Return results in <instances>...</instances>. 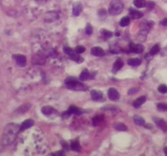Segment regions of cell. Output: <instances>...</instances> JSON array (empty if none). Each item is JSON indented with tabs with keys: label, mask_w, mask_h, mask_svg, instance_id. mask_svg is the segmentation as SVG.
Returning a JSON list of instances; mask_svg holds the SVG:
<instances>
[{
	"label": "cell",
	"mask_w": 167,
	"mask_h": 156,
	"mask_svg": "<svg viewBox=\"0 0 167 156\" xmlns=\"http://www.w3.org/2000/svg\"><path fill=\"white\" fill-rule=\"evenodd\" d=\"M152 56H153V55H152L151 54H150V53H148L147 55H145V58H146V60H150L151 59H152Z\"/></svg>",
	"instance_id": "cell-44"
},
{
	"label": "cell",
	"mask_w": 167,
	"mask_h": 156,
	"mask_svg": "<svg viewBox=\"0 0 167 156\" xmlns=\"http://www.w3.org/2000/svg\"><path fill=\"white\" fill-rule=\"evenodd\" d=\"M42 113L45 116H52V115L57 114V111L53 108L52 107H50V106H45V107H42Z\"/></svg>",
	"instance_id": "cell-12"
},
{
	"label": "cell",
	"mask_w": 167,
	"mask_h": 156,
	"mask_svg": "<svg viewBox=\"0 0 167 156\" xmlns=\"http://www.w3.org/2000/svg\"><path fill=\"white\" fill-rule=\"evenodd\" d=\"M134 122L136 124H138V125H140V126H143L145 124L144 120L143 117L140 116H134Z\"/></svg>",
	"instance_id": "cell-27"
},
{
	"label": "cell",
	"mask_w": 167,
	"mask_h": 156,
	"mask_svg": "<svg viewBox=\"0 0 167 156\" xmlns=\"http://www.w3.org/2000/svg\"><path fill=\"white\" fill-rule=\"evenodd\" d=\"M157 109L160 112H167V104L161 102V103L157 104Z\"/></svg>",
	"instance_id": "cell-33"
},
{
	"label": "cell",
	"mask_w": 167,
	"mask_h": 156,
	"mask_svg": "<svg viewBox=\"0 0 167 156\" xmlns=\"http://www.w3.org/2000/svg\"><path fill=\"white\" fill-rule=\"evenodd\" d=\"M158 91L161 93V94H166L167 93V85L165 84L160 85L159 87H158Z\"/></svg>",
	"instance_id": "cell-34"
},
{
	"label": "cell",
	"mask_w": 167,
	"mask_h": 156,
	"mask_svg": "<svg viewBox=\"0 0 167 156\" xmlns=\"http://www.w3.org/2000/svg\"><path fill=\"white\" fill-rule=\"evenodd\" d=\"M130 19L129 16H125L120 21V25L122 26V27H126V26H127L129 24H130Z\"/></svg>",
	"instance_id": "cell-30"
},
{
	"label": "cell",
	"mask_w": 167,
	"mask_h": 156,
	"mask_svg": "<svg viewBox=\"0 0 167 156\" xmlns=\"http://www.w3.org/2000/svg\"><path fill=\"white\" fill-rule=\"evenodd\" d=\"M146 101V96H140L134 102H133V107L135 108H139Z\"/></svg>",
	"instance_id": "cell-19"
},
{
	"label": "cell",
	"mask_w": 167,
	"mask_h": 156,
	"mask_svg": "<svg viewBox=\"0 0 167 156\" xmlns=\"http://www.w3.org/2000/svg\"><path fill=\"white\" fill-rule=\"evenodd\" d=\"M65 154V152H63V151H60V152H57V153L55 154H52V155H58V156H64Z\"/></svg>",
	"instance_id": "cell-41"
},
{
	"label": "cell",
	"mask_w": 167,
	"mask_h": 156,
	"mask_svg": "<svg viewBox=\"0 0 167 156\" xmlns=\"http://www.w3.org/2000/svg\"><path fill=\"white\" fill-rule=\"evenodd\" d=\"M123 67V62H122V60L121 59H117L116 60V62L114 63V64H113V67H112V72L113 73H116L117 71H119Z\"/></svg>",
	"instance_id": "cell-21"
},
{
	"label": "cell",
	"mask_w": 167,
	"mask_h": 156,
	"mask_svg": "<svg viewBox=\"0 0 167 156\" xmlns=\"http://www.w3.org/2000/svg\"><path fill=\"white\" fill-rule=\"evenodd\" d=\"M98 13H99V16H104L106 15V11L105 9H100Z\"/></svg>",
	"instance_id": "cell-40"
},
{
	"label": "cell",
	"mask_w": 167,
	"mask_h": 156,
	"mask_svg": "<svg viewBox=\"0 0 167 156\" xmlns=\"http://www.w3.org/2000/svg\"><path fill=\"white\" fill-rule=\"evenodd\" d=\"M36 2H37V3H44L47 2V0H35Z\"/></svg>",
	"instance_id": "cell-45"
},
{
	"label": "cell",
	"mask_w": 167,
	"mask_h": 156,
	"mask_svg": "<svg viewBox=\"0 0 167 156\" xmlns=\"http://www.w3.org/2000/svg\"><path fill=\"white\" fill-rule=\"evenodd\" d=\"M161 25L163 26H167V18H165L161 21Z\"/></svg>",
	"instance_id": "cell-42"
},
{
	"label": "cell",
	"mask_w": 167,
	"mask_h": 156,
	"mask_svg": "<svg viewBox=\"0 0 167 156\" xmlns=\"http://www.w3.org/2000/svg\"><path fill=\"white\" fill-rule=\"evenodd\" d=\"M34 121L33 120H26L20 125V131H24L25 129H30L32 126H34Z\"/></svg>",
	"instance_id": "cell-15"
},
{
	"label": "cell",
	"mask_w": 167,
	"mask_h": 156,
	"mask_svg": "<svg viewBox=\"0 0 167 156\" xmlns=\"http://www.w3.org/2000/svg\"><path fill=\"white\" fill-rule=\"evenodd\" d=\"M59 19V13L56 11H50L45 14L44 16V21L47 23L54 22Z\"/></svg>",
	"instance_id": "cell-4"
},
{
	"label": "cell",
	"mask_w": 167,
	"mask_h": 156,
	"mask_svg": "<svg viewBox=\"0 0 167 156\" xmlns=\"http://www.w3.org/2000/svg\"><path fill=\"white\" fill-rule=\"evenodd\" d=\"M67 112L69 113V115L71 114H74V115H82V113H84V111L82 109H80V108H78V107H74V106H71V107L68 109Z\"/></svg>",
	"instance_id": "cell-17"
},
{
	"label": "cell",
	"mask_w": 167,
	"mask_h": 156,
	"mask_svg": "<svg viewBox=\"0 0 167 156\" xmlns=\"http://www.w3.org/2000/svg\"><path fill=\"white\" fill-rule=\"evenodd\" d=\"M86 50V48L83 46H77L76 47V48H75L74 51L75 53H77V54H82V53H83V52Z\"/></svg>",
	"instance_id": "cell-36"
},
{
	"label": "cell",
	"mask_w": 167,
	"mask_h": 156,
	"mask_svg": "<svg viewBox=\"0 0 167 156\" xmlns=\"http://www.w3.org/2000/svg\"><path fill=\"white\" fill-rule=\"evenodd\" d=\"M123 3L121 0H112L110 3L108 8V12L112 16L119 15L123 10Z\"/></svg>",
	"instance_id": "cell-3"
},
{
	"label": "cell",
	"mask_w": 167,
	"mask_h": 156,
	"mask_svg": "<svg viewBox=\"0 0 167 156\" xmlns=\"http://www.w3.org/2000/svg\"><path fill=\"white\" fill-rule=\"evenodd\" d=\"M70 148L72 149L73 151H78L79 152L81 151V146H80L79 141H77V140L73 141L71 144H70Z\"/></svg>",
	"instance_id": "cell-24"
},
{
	"label": "cell",
	"mask_w": 167,
	"mask_h": 156,
	"mask_svg": "<svg viewBox=\"0 0 167 156\" xmlns=\"http://www.w3.org/2000/svg\"><path fill=\"white\" fill-rule=\"evenodd\" d=\"M113 128L117 131H126L127 130V127L123 123H115L113 124Z\"/></svg>",
	"instance_id": "cell-23"
},
{
	"label": "cell",
	"mask_w": 167,
	"mask_h": 156,
	"mask_svg": "<svg viewBox=\"0 0 167 156\" xmlns=\"http://www.w3.org/2000/svg\"><path fill=\"white\" fill-rule=\"evenodd\" d=\"M129 12H130V16L132 18V19H140V18H142L143 16H144L143 12H141L140 11L135 10V9H133V8H130V10H129Z\"/></svg>",
	"instance_id": "cell-16"
},
{
	"label": "cell",
	"mask_w": 167,
	"mask_h": 156,
	"mask_svg": "<svg viewBox=\"0 0 167 156\" xmlns=\"http://www.w3.org/2000/svg\"><path fill=\"white\" fill-rule=\"evenodd\" d=\"M30 107H31V105H30V103H26V104H24V105H22L21 107L18 109V113H20V114H23V113H25V112H26L27 111H29V110L30 109Z\"/></svg>",
	"instance_id": "cell-28"
},
{
	"label": "cell",
	"mask_w": 167,
	"mask_h": 156,
	"mask_svg": "<svg viewBox=\"0 0 167 156\" xmlns=\"http://www.w3.org/2000/svg\"><path fill=\"white\" fill-rule=\"evenodd\" d=\"M13 58L15 60L16 63L20 67H25L26 65V57L23 55H14Z\"/></svg>",
	"instance_id": "cell-11"
},
{
	"label": "cell",
	"mask_w": 167,
	"mask_h": 156,
	"mask_svg": "<svg viewBox=\"0 0 167 156\" xmlns=\"http://www.w3.org/2000/svg\"><path fill=\"white\" fill-rule=\"evenodd\" d=\"M152 23L147 21V20H144L143 22H141L140 24V31H139V33H138L137 39L140 41V42H144L146 39L147 37V35L148 33L150 30V28H151V25Z\"/></svg>",
	"instance_id": "cell-2"
},
{
	"label": "cell",
	"mask_w": 167,
	"mask_h": 156,
	"mask_svg": "<svg viewBox=\"0 0 167 156\" xmlns=\"http://www.w3.org/2000/svg\"><path fill=\"white\" fill-rule=\"evenodd\" d=\"M82 10V5L80 2H77L73 5V14L75 16H78Z\"/></svg>",
	"instance_id": "cell-14"
},
{
	"label": "cell",
	"mask_w": 167,
	"mask_h": 156,
	"mask_svg": "<svg viewBox=\"0 0 167 156\" xmlns=\"http://www.w3.org/2000/svg\"><path fill=\"white\" fill-rule=\"evenodd\" d=\"M144 50V47L141 44H135V43H130L129 44V51L136 53V54H140L142 53Z\"/></svg>",
	"instance_id": "cell-9"
},
{
	"label": "cell",
	"mask_w": 167,
	"mask_h": 156,
	"mask_svg": "<svg viewBox=\"0 0 167 156\" xmlns=\"http://www.w3.org/2000/svg\"><path fill=\"white\" fill-rule=\"evenodd\" d=\"M139 88H132V89H130L129 90H128V94H135V93H137L138 91H139Z\"/></svg>",
	"instance_id": "cell-39"
},
{
	"label": "cell",
	"mask_w": 167,
	"mask_h": 156,
	"mask_svg": "<svg viewBox=\"0 0 167 156\" xmlns=\"http://www.w3.org/2000/svg\"><path fill=\"white\" fill-rule=\"evenodd\" d=\"M91 97L93 101L95 102H104L105 100L104 94H103V92H101L100 90L92 89L91 91Z\"/></svg>",
	"instance_id": "cell-5"
},
{
	"label": "cell",
	"mask_w": 167,
	"mask_h": 156,
	"mask_svg": "<svg viewBox=\"0 0 167 156\" xmlns=\"http://www.w3.org/2000/svg\"><path fill=\"white\" fill-rule=\"evenodd\" d=\"M89 77H90V72H89V71L87 69H84L81 72L79 79L81 81H87Z\"/></svg>",
	"instance_id": "cell-26"
},
{
	"label": "cell",
	"mask_w": 167,
	"mask_h": 156,
	"mask_svg": "<svg viewBox=\"0 0 167 156\" xmlns=\"http://www.w3.org/2000/svg\"><path fill=\"white\" fill-rule=\"evenodd\" d=\"M41 54L44 55L45 57L48 58H55L57 55V53L55 50V49H53L52 47H45V48H43V51L41 52Z\"/></svg>",
	"instance_id": "cell-8"
},
{
	"label": "cell",
	"mask_w": 167,
	"mask_h": 156,
	"mask_svg": "<svg viewBox=\"0 0 167 156\" xmlns=\"http://www.w3.org/2000/svg\"><path fill=\"white\" fill-rule=\"evenodd\" d=\"M100 33H101V34H102L105 38H110V37L112 36V33L111 32V31H108V30L101 29L100 30Z\"/></svg>",
	"instance_id": "cell-32"
},
{
	"label": "cell",
	"mask_w": 167,
	"mask_h": 156,
	"mask_svg": "<svg viewBox=\"0 0 167 156\" xmlns=\"http://www.w3.org/2000/svg\"><path fill=\"white\" fill-rule=\"evenodd\" d=\"M145 7H146L147 9L151 10V9H152V8L155 7V3H153L152 1H148L147 3H146V5H145Z\"/></svg>",
	"instance_id": "cell-38"
},
{
	"label": "cell",
	"mask_w": 167,
	"mask_h": 156,
	"mask_svg": "<svg viewBox=\"0 0 167 156\" xmlns=\"http://www.w3.org/2000/svg\"><path fill=\"white\" fill-rule=\"evenodd\" d=\"M116 36H120L119 33H116Z\"/></svg>",
	"instance_id": "cell-47"
},
{
	"label": "cell",
	"mask_w": 167,
	"mask_h": 156,
	"mask_svg": "<svg viewBox=\"0 0 167 156\" xmlns=\"http://www.w3.org/2000/svg\"><path fill=\"white\" fill-rule=\"evenodd\" d=\"M20 131V126L16 123H9L6 125L1 137V144L3 146H8L15 141L17 134Z\"/></svg>",
	"instance_id": "cell-1"
},
{
	"label": "cell",
	"mask_w": 167,
	"mask_h": 156,
	"mask_svg": "<svg viewBox=\"0 0 167 156\" xmlns=\"http://www.w3.org/2000/svg\"><path fill=\"white\" fill-rule=\"evenodd\" d=\"M86 33L88 35H91V33H92L93 32V29H92V26L91 25V24H87V27H86Z\"/></svg>",
	"instance_id": "cell-37"
},
{
	"label": "cell",
	"mask_w": 167,
	"mask_h": 156,
	"mask_svg": "<svg viewBox=\"0 0 167 156\" xmlns=\"http://www.w3.org/2000/svg\"><path fill=\"white\" fill-rule=\"evenodd\" d=\"M153 120L155 121L156 124H157V126L159 127L160 129H162L163 131H166L167 130V124L166 122L163 120L162 119H159V118H157V117H154L153 118Z\"/></svg>",
	"instance_id": "cell-13"
},
{
	"label": "cell",
	"mask_w": 167,
	"mask_h": 156,
	"mask_svg": "<svg viewBox=\"0 0 167 156\" xmlns=\"http://www.w3.org/2000/svg\"><path fill=\"white\" fill-rule=\"evenodd\" d=\"M61 143H62V146L64 148H65V150H68V149H69V146H68V144L66 141H61Z\"/></svg>",
	"instance_id": "cell-43"
},
{
	"label": "cell",
	"mask_w": 167,
	"mask_h": 156,
	"mask_svg": "<svg viewBox=\"0 0 167 156\" xmlns=\"http://www.w3.org/2000/svg\"><path fill=\"white\" fill-rule=\"evenodd\" d=\"M141 63H142V60L139 58H132V59H130L128 60L127 64L132 67H138L141 64Z\"/></svg>",
	"instance_id": "cell-22"
},
{
	"label": "cell",
	"mask_w": 167,
	"mask_h": 156,
	"mask_svg": "<svg viewBox=\"0 0 167 156\" xmlns=\"http://www.w3.org/2000/svg\"><path fill=\"white\" fill-rule=\"evenodd\" d=\"M159 51H160V46L158 44H156L152 47V48L151 49V50H150V54H151L152 55H157V53H158Z\"/></svg>",
	"instance_id": "cell-31"
},
{
	"label": "cell",
	"mask_w": 167,
	"mask_h": 156,
	"mask_svg": "<svg viewBox=\"0 0 167 156\" xmlns=\"http://www.w3.org/2000/svg\"><path fill=\"white\" fill-rule=\"evenodd\" d=\"M63 50H64V52H65L66 55H69V56L74 53V50H73L72 48H70V47H64V48H63Z\"/></svg>",
	"instance_id": "cell-35"
},
{
	"label": "cell",
	"mask_w": 167,
	"mask_h": 156,
	"mask_svg": "<svg viewBox=\"0 0 167 156\" xmlns=\"http://www.w3.org/2000/svg\"><path fill=\"white\" fill-rule=\"evenodd\" d=\"M105 120V116L104 115H98V116H95L93 117L92 119V124L94 126H98L100 125Z\"/></svg>",
	"instance_id": "cell-20"
},
{
	"label": "cell",
	"mask_w": 167,
	"mask_h": 156,
	"mask_svg": "<svg viewBox=\"0 0 167 156\" xmlns=\"http://www.w3.org/2000/svg\"><path fill=\"white\" fill-rule=\"evenodd\" d=\"M134 5L138 8H144L146 5V1L145 0H134Z\"/></svg>",
	"instance_id": "cell-29"
},
{
	"label": "cell",
	"mask_w": 167,
	"mask_h": 156,
	"mask_svg": "<svg viewBox=\"0 0 167 156\" xmlns=\"http://www.w3.org/2000/svg\"><path fill=\"white\" fill-rule=\"evenodd\" d=\"M70 59L75 62L78 63V64H81V63L83 62V58L81 57L79 55V54H77V53H73V55H71L69 56Z\"/></svg>",
	"instance_id": "cell-25"
},
{
	"label": "cell",
	"mask_w": 167,
	"mask_h": 156,
	"mask_svg": "<svg viewBox=\"0 0 167 156\" xmlns=\"http://www.w3.org/2000/svg\"><path fill=\"white\" fill-rule=\"evenodd\" d=\"M91 53L95 56H103L105 55V51L104 50L100 47H94L91 50Z\"/></svg>",
	"instance_id": "cell-18"
},
{
	"label": "cell",
	"mask_w": 167,
	"mask_h": 156,
	"mask_svg": "<svg viewBox=\"0 0 167 156\" xmlns=\"http://www.w3.org/2000/svg\"><path fill=\"white\" fill-rule=\"evenodd\" d=\"M31 61L34 64L43 65L46 64V57L41 53H38V54H36L33 56Z\"/></svg>",
	"instance_id": "cell-6"
},
{
	"label": "cell",
	"mask_w": 167,
	"mask_h": 156,
	"mask_svg": "<svg viewBox=\"0 0 167 156\" xmlns=\"http://www.w3.org/2000/svg\"><path fill=\"white\" fill-rule=\"evenodd\" d=\"M66 87H67L68 89H73V90H77V91H85V90L87 89V88H86V87L84 86V85H82V83H80V82L77 81L73 82L72 84L68 85H66Z\"/></svg>",
	"instance_id": "cell-7"
},
{
	"label": "cell",
	"mask_w": 167,
	"mask_h": 156,
	"mask_svg": "<svg viewBox=\"0 0 167 156\" xmlns=\"http://www.w3.org/2000/svg\"><path fill=\"white\" fill-rule=\"evenodd\" d=\"M108 99L112 101H117L120 98V94L115 88H110L108 90Z\"/></svg>",
	"instance_id": "cell-10"
},
{
	"label": "cell",
	"mask_w": 167,
	"mask_h": 156,
	"mask_svg": "<svg viewBox=\"0 0 167 156\" xmlns=\"http://www.w3.org/2000/svg\"><path fill=\"white\" fill-rule=\"evenodd\" d=\"M164 153L167 156V146H165V147L164 148Z\"/></svg>",
	"instance_id": "cell-46"
}]
</instances>
